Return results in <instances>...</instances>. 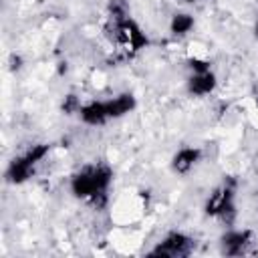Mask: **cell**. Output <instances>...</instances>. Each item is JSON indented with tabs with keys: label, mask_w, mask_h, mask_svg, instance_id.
I'll use <instances>...</instances> for the list:
<instances>
[{
	"label": "cell",
	"mask_w": 258,
	"mask_h": 258,
	"mask_svg": "<svg viewBox=\"0 0 258 258\" xmlns=\"http://www.w3.org/2000/svg\"><path fill=\"white\" fill-rule=\"evenodd\" d=\"M113 177H115V171H113L111 163H107L103 159L101 161H89V163H83L71 175L69 189L77 200L89 204L93 198L109 194Z\"/></svg>",
	"instance_id": "obj_1"
},
{
	"label": "cell",
	"mask_w": 258,
	"mask_h": 258,
	"mask_svg": "<svg viewBox=\"0 0 258 258\" xmlns=\"http://www.w3.org/2000/svg\"><path fill=\"white\" fill-rule=\"evenodd\" d=\"M236 191H238V181L228 175L220 185H216L210 196L204 202V214L208 218L218 220L224 228L236 226L238 220V208H236Z\"/></svg>",
	"instance_id": "obj_2"
},
{
	"label": "cell",
	"mask_w": 258,
	"mask_h": 258,
	"mask_svg": "<svg viewBox=\"0 0 258 258\" xmlns=\"http://www.w3.org/2000/svg\"><path fill=\"white\" fill-rule=\"evenodd\" d=\"M50 153V145L48 143H34L30 147H26L22 153L14 155L4 171V179L10 185H22L26 183L38 169V165L48 157Z\"/></svg>",
	"instance_id": "obj_3"
},
{
	"label": "cell",
	"mask_w": 258,
	"mask_h": 258,
	"mask_svg": "<svg viewBox=\"0 0 258 258\" xmlns=\"http://www.w3.org/2000/svg\"><path fill=\"white\" fill-rule=\"evenodd\" d=\"M107 36L111 38V42L117 44V48L125 56H133L149 44L147 34L141 30V26L131 16L123 20H115V22L107 20Z\"/></svg>",
	"instance_id": "obj_4"
},
{
	"label": "cell",
	"mask_w": 258,
	"mask_h": 258,
	"mask_svg": "<svg viewBox=\"0 0 258 258\" xmlns=\"http://www.w3.org/2000/svg\"><path fill=\"white\" fill-rule=\"evenodd\" d=\"M194 250H196V240L189 234L181 230H171L147 254L161 256V258H185V256H191Z\"/></svg>",
	"instance_id": "obj_5"
},
{
	"label": "cell",
	"mask_w": 258,
	"mask_h": 258,
	"mask_svg": "<svg viewBox=\"0 0 258 258\" xmlns=\"http://www.w3.org/2000/svg\"><path fill=\"white\" fill-rule=\"evenodd\" d=\"M256 244V236L250 228H226L220 236V252L226 256H244L252 252Z\"/></svg>",
	"instance_id": "obj_6"
},
{
	"label": "cell",
	"mask_w": 258,
	"mask_h": 258,
	"mask_svg": "<svg viewBox=\"0 0 258 258\" xmlns=\"http://www.w3.org/2000/svg\"><path fill=\"white\" fill-rule=\"evenodd\" d=\"M202 157H204L202 147H198V145H185V147H179L171 155L169 167H171V171L175 175H187V173H191L198 167V163L202 161Z\"/></svg>",
	"instance_id": "obj_7"
},
{
	"label": "cell",
	"mask_w": 258,
	"mask_h": 258,
	"mask_svg": "<svg viewBox=\"0 0 258 258\" xmlns=\"http://www.w3.org/2000/svg\"><path fill=\"white\" fill-rule=\"evenodd\" d=\"M79 121L87 127H103L111 121L109 117V111H107V103L105 99H91V101H85L77 113Z\"/></svg>",
	"instance_id": "obj_8"
},
{
	"label": "cell",
	"mask_w": 258,
	"mask_h": 258,
	"mask_svg": "<svg viewBox=\"0 0 258 258\" xmlns=\"http://www.w3.org/2000/svg\"><path fill=\"white\" fill-rule=\"evenodd\" d=\"M218 89V75L214 69L204 73H189L185 79V91L191 97H208Z\"/></svg>",
	"instance_id": "obj_9"
},
{
	"label": "cell",
	"mask_w": 258,
	"mask_h": 258,
	"mask_svg": "<svg viewBox=\"0 0 258 258\" xmlns=\"http://www.w3.org/2000/svg\"><path fill=\"white\" fill-rule=\"evenodd\" d=\"M105 103H107V111H109L111 121H117V119L133 113L137 109V97L131 91H121V93L105 99Z\"/></svg>",
	"instance_id": "obj_10"
},
{
	"label": "cell",
	"mask_w": 258,
	"mask_h": 258,
	"mask_svg": "<svg viewBox=\"0 0 258 258\" xmlns=\"http://www.w3.org/2000/svg\"><path fill=\"white\" fill-rule=\"evenodd\" d=\"M194 26H196V16H194L191 12H187V10H177V12H173V14L169 16V24H167L169 34H171L173 38H183V36H187V34L194 30Z\"/></svg>",
	"instance_id": "obj_11"
},
{
	"label": "cell",
	"mask_w": 258,
	"mask_h": 258,
	"mask_svg": "<svg viewBox=\"0 0 258 258\" xmlns=\"http://www.w3.org/2000/svg\"><path fill=\"white\" fill-rule=\"evenodd\" d=\"M81 105H83L81 97H79L77 93H69V95H64L62 101H60V111H62V115H69V117H71V115H77V113H79Z\"/></svg>",
	"instance_id": "obj_12"
},
{
	"label": "cell",
	"mask_w": 258,
	"mask_h": 258,
	"mask_svg": "<svg viewBox=\"0 0 258 258\" xmlns=\"http://www.w3.org/2000/svg\"><path fill=\"white\" fill-rule=\"evenodd\" d=\"M8 62H10V71H12V73H18V71L22 69V64H24L22 56H20V54H16V52H14V54H10V60H8Z\"/></svg>",
	"instance_id": "obj_13"
},
{
	"label": "cell",
	"mask_w": 258,
	"mask_h": 258,
	"mask_svg": "<svg viewBox=\"0 0 258 258\" xmlns=\"http://www.w3.org/2000/svg\"><path fill=\"white\" fill-rule=\"evenodd\" d=\"M183 4H196V2H200V0H181Z\"/></svg>",
	"instance_id": "obj_14"
},
{
	"label": "cell",
	"mask_w": 258,
	"mask_h": 258,
	"mask_svg": "<svg viewBox=\"0 0 258 258\" xmlns=\"http://www.w3.org/2000/svg\"><path fill=\"white\" fill-rule=\"evenodd\" d=\"M256 103H258V93H256Z\"/></svg>",
	"instance_id": "obj_15"
},
{
	"label": "cell",
	"mask_w": 258,
	"mask_h": 258,
	"mask_svg": "<svg viewBox=\"0 0 258 258\" xmlns=\"http://www.w3.org/2000/svg\"><path fill=\"white\" fill-rule=\"evenodd\" d=\"M256 20H258V18H256Z\"/></svg>",
	"instance_id": "obj_16"
}]
</instances>
